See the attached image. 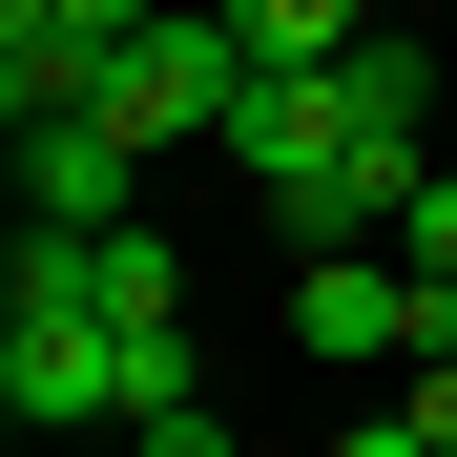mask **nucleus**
<instances>
[{"label":"nucleus","instance_id":"nucleus-1","mask_svg":"<svg viewBox=\"0 0 457 457\" xmlns=\"http://www.w3.org/2000/svg\"><path fill=\"white\" fill-rule=\"evenodd\" d=\"M250 84H270L250 21H228V0H167V21L104 62V125H125V145H228V125H250Z\"/></svg>","mask_w":457,"mask_h":457},{"label":"nucleus","instance_id":"nucleus-2","mask_svg":"<svg viewBox=\"0 0 457 457\" xmlns=\"http://www.w3.org/2000/svg\"><path fill=\"white\" fill-rule=\"evenodd\" d=\"M291 353H333V374H416V353H457V291H436L416 250H312V270H291Z\"/></svg>","mask_w":457,"mask_h":457},{"label":"nucleus","instance_id":"nucleus-3","mask_svg":"<svg viewBox=\"0 0 457 457\" xmlns=\"http://www.w3.org/2000/svg\"><path fill=\"white\" fill-rule=\"evenodd\" d=\"M21 145V228H145V145L104 104H62V125H0Z\"/></svg>","mask_w":457,"mask_h":457},{"label":"nucleus","instance_id":"nucleus-4","mask_svg":"<svg viewBox=\"0 0 457 457\" xmlns=\"http://www.w3.org/2000/svg\"><path fill=\"white\" fill-rule=\"evenodd\" d=\"M333 145H353V84H333V62H270L250 125H228V167H250V187H312Z\"/></svg>","mask_w":457,"mask_h":457},{"label":"nucleus","instance_id":"nucleus-5","mask_svg":"<svg viewBox=\"0 0 457 457\" xmlns=\"http://www.w3.org/2000/svg\"><path fill=\"white\" fill-rule=\"evenodd\" d=\"M333 84H353V145H416V167H436V42H416V21H374Z\"/></svg>","mask_w":457,"mask_h":457},{"label":"nucleus","instance_id":"nucleus-6","mask_svg":"<svg viewBox=\"0 0 457 457\" xmlns=\"http://www.w3.org/2000/svg\"><path fill=\"white\" fill-rule=\"evenodd\" d=\"M84 312L104 333H187V250H167V228H104V250H84Z\"/></svg>","mask_w":457,"mask_h":457},{"label":"nucleus","instance_id":"nucleus-7","mask_svg":"<svg viewBox=\"0 0 457 457\" xmlns=\"http://www.w3.org/2000/svg\"><path fill=\"white\" fill-rule=\"evenodd\" d=\"M228 21H250V62H353L374 0H228Z\"/></svg>","mask_w":457,"mask_h":457},{"label":"nucleus","instance_id":"nucleus-8","mask_svg":"<svg viewBox=\"0 0 457 457\" xmlns=\"http://www.w3.org/2000/svg\"><path fill=\"white\" fill-rule=\"evenodd\" d=\"M395 416H416V436L457 457V353H416V374H395Z\"/></svg>","mask_w":457,"mask_h":457},{"label":"nucleus","instance_id":"nucleus-9","mask_svg":"<svg viewBox=\"0 0 457 457\" xmlns=\"http://www.w3.org/2000/svg\"><path fill=\"white\" fill-rule=\"evenodd\" d=\"M125 457H228V416H208V395H187V416H145V436H125Z\"/></svg>","mask_w":457,"mask_h":457},{"label":"nucleus","instance_id":"nucleus-10","mask_svg":"<svg viewBox=\"0 0 457 457\" xmlns=\"http://www.w3.org/2000/svg\"><path fill=\"white\" fill-rule=\"evenodd\" d=\"M333 457H436V436H416V416H353V436H333Z\"/></svg>","mask_w":457,"mask_h":457}]
</instances>
